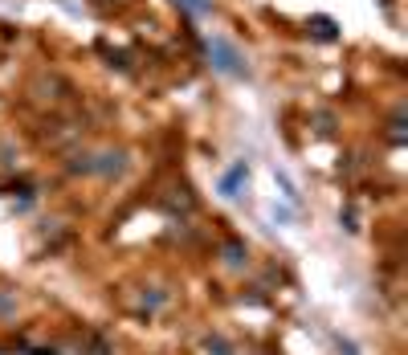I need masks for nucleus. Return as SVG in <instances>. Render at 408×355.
I'll use <instances>...</instances> for the list:
<instances>
[{
    "mask_svg": "<svg viewBox=\"0 0 408 355\" xmlns=\"http://www.w3.org/2000/svg\"><path fill=\"white\" fill-rule=\"evenodd\" d=\"M209 58H213V65H217L220 74H229V78H245V74H250L245 58H241L229 41H209Z\"/></svg>",
    "mask_w": 408,
    "mask_h": 355,
    "instance_id": "nucleus-1",
    "label": "nucleus"
},
{
    "mask_svg": "<svg viewBox=\"0 0 408 355\" xmlns=\"http://www.w3.org/2000/svg\"><path fill=\"white\" fill-rule=\"evenodd\" d=\"M245 184H250V167H245V163H233V167H229V172L217 180V188H220V196H225V200H237Z\"/></svg>",
    "mask_w": 408,
    "mask_h": 355,
    "instance_id": "nucleus-2",
    "label": "nucleus"
},
{
    "mask_svg": "<svg viewBox=\"0 0 408 355\" xmlns=\"http://www.w3.org/2000/svg\"><path fill=\"white\" fill-rule=\"evenodd\" d=\"M90 172H98V176L123 172V156H119V151H106V156H98V163H90Z\"/></svg>",
    "mask_w": 408,
    "mask_h": 355,
    "instance_id": "nucleus-3",
    "label": "nucleus"
},
{
    "mask_svg": "<svg viewBox=\"0 0 408 355\" xmlns=\"http://www.w3.org/2000/svg\"><path fill=\"white\" fill-rule=\"evenodd\" d=\"M225 261H229V265H241V261H245V249H241V245H225Z\"/></svg>",
    "mask_w": 408,
    "mask_h": 355,
    "instance_id": "nucleus-4",
    "label": "nucleus"
},
{
    "mask_svg": "<svg viewBox=\"0 0 408 355\" xmlns=\"http://www.w3.org/2000/svg\"><path fill=\"white\" fill-rule=\"evenodd\" d=\"M180 8H188V13H209L213 0H180Z\"/></svg>",
    "mask_w": 408,
    "mask_h": 355,
    "instance_id": "nucleus-5",
    "label": "nucleus"
},
{
    "mask_svg": "<svg viewBox=\"0 0 408 355\" xmlns=\"http://www.w3.org/2000/svg\"><path fill=\"white\" fill-rule=\"evenodd\" d=\"M0 311H8V298H4V294H0Z\"/></svg>",
    "mask_w": 408,
    "mask_h": 355,
    "instance_id": "nucleus-6",
    "label": "nucleus"
}]
</instances>
